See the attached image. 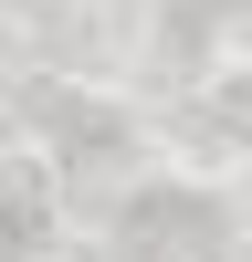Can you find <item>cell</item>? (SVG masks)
Listing matches in <instances>:
<instances>
[{
	"label": "cell",
	"instance_id": "obj_1",
	"mask_svg": "<svg viewBox=\"0 0 252 262\" xmlns=\"http://www.w3.org/2000/svg\"><path fill=\"white\" fill-rule=\"evenodd\" d=\"M0 242H11V252L42 242V168H32V158H11V189H0Z\"/></svg>",
	"mask_w": 252,
	"mask_h": 262
}]
</instances>
